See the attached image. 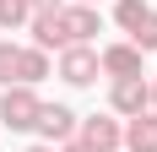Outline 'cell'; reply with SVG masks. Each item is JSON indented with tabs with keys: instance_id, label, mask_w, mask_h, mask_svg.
Masks as SVG:
<instances>
[{
	"instance_id": "1",
	"label": "cell",
	"mask_w": 157,
	"mask_h": 152,
	"mask_svg": "<svg viewBox=\"0 0 157 152\" xmlns=\"http://www.w3.org/2000/svg\"><path fill=\"white\" fill-rule=\"evenodd\" d=\"M38 109H44L38 87H22V82H11V87L0 92V125H6V130H33Z\"/></svg>"
},
{
	"instance_id": "2",
	"label": "cell",
	"mask_w": 157,
	"mask_h": 152,
	"mask_svg": "<svg viewBox=\"0 0 157 152\" xmlns=\"http://www.w3.org/2000/svg\"><path fill=\"white\" fill-rule=\"evenodd\" d=\"M98 76H103V65H98V49H92V44H65V49H60V82L92 87Z\"/></svg>"
},
{
	"instance_id": "3",
	"label": "cell",
	"mask_w": 157,
	"mask_h": 152,
	"mask_svg": "<svg viewBox=\"0 0 157 152\" xmlns=\"http://www.w3.org/2000/svg\"><path fill=\"white\" fill-rule=\"evenodd\" d=\"M109 109L119 114V120L146 114V109H152V82H146V76H125V82H114V87H109Z\"/></svg>"
},
{
	"instance_id": "4",
	"label": "cell",
	"mask_w": 157,
	"mask_h": 152,
	"mask_svg": "<svg viewBox=\"0 0 157 152\" xmlns=\"http://www.w3.org/2000/svg\"><path fill=\"white\" fill-rule=\"evenodd\" d=\"M76 125H81V120H76V109H71V103H44V109H38V120H33V130H38L49 147H60V141L76 136Z\"/></svg>"
},
{
	"instance_id": "5",
	"label": "cell",
	"mask_w": 157,
	"mask_h": 152,
	"mask_svg": "<svg viewBox=\"0 0 157 152\" xmlns=\"http://www.w3.org/2000/svg\"><path fill=\"white\" fill-rule=\"evenodd\" d=\"M76 136L87 141L92 152H119L125 147V125L114 120V114H87V120L76 125Z\"/></svg>"
},
{
	"instance_id": "6",
	"label": "cell",
	"mask_w": 157,
	"mask_h": 152,
	"mask_svg": "<svg viewBox=\"0 0 157 152\" xmlns=\"http://www.w3.org/2000/svg\"><path fill=\"white\" fill-rule=\"evenodd\" d=\"M141 60H146V54L130 44V38H125V44L98 49V65H103V76H109V82H125V76H146V65H141Z\"/></svg>"
},
{
	"instance_id": "7",
	"label": "cell",
	"mask_w": 157,
	"mask_h": 152,
	"mask_svg": "<svg viewBox=\"0 0 157 152\" xmlns=\"http://www.w3.org/2000/svg\"><path fill=\"white\" fill-rule=\"evenodd\" d=\"M60 22H65V38L71 44H92L98 33H103V16H98V6H60Z\"/></svg>"
},
{
	"instance_id": "8",
	"label": "cell",
	"mask_w": 157,
	"mask_h": 152,
	"mask_svg": "<svg viewBox=\"0 0 157 152\" xmlns=\"http://www.w3.org/2000/svg\"><path fill=\"white\" fill-rule=\"evenodd\" d=\"M27 27H33V44L44 49V54H49V49H65V44H71V38H65L60 11H33V22H27Z\"/></svg>"
},
{
	"instance_id": "9",
	"label": "cell",
	"mask_w": 157,
	"mask_h": 152,
	"mask_svg": "<svg viewBox=\"0 0 157 152\" xmlns=\"http://www.w3.org/2000/svg\"><path fill=\"white\" fill-rule=\"evenodd\" d=\"M125 152H157V114H136L125 120Z\"/></svg>"
},
{
	"instance_id": "10",
	"label": "cell",
	"mask_w": 157,
	"mask_h": 152,
	"mask_svg": "<svg viewBox=\"0 0 157 152\" xmlns=\"http://www.w3.org/2000/svg\"><path fill=\"white\" fill-rule=\"evenodd\" d=\"M44 76H49V54L38 44H27V49L16 44V82H22V87H38Z\"/></svg>"
},
{
	"instance_id": "11",
	"label": "cell",
	"mask_w": 157,
	"mask_h": 152,
	"mask_svg": "<svg viewBox=\"0 0 157 152\" xmlns=\"http://www.w3.org/2000/svg\"><path fill=\"white\" fill-rule=\"evenodd\" d=\"M33 22V0H0V27L16 33V27H27Z\"/></svg>"
},
{
	"instance_id": "12",
	"label": "cell",
	"mask_w": 157,
	"mask_h": 152,
	"mask_svg": "<svg viewBox=\"0 0 157 152\" xmlns=\"http://www.w3.org/2000/svg\"><path fill=\"white\" fill-rule=\"evenodd\" d=\"M130 44L141 49V54H152V49H157V11H146L141 22L130 27Z\"/></svg>"
},
{
	"instance_id": "13",
	"label": "cell",
	"mask_w": 157,
	"mask_h": 152,
	"mask_svg": "<svg viewBox=\"0 0 157 152\" xmlns=\"http://www.w3.org/2000/svg\"><path fill=\"white\" fill-rule=\"evenodd\" d=\"M146 11H152L146 0H119V6H114V22H119V33H130V27H136Z\"/></svg>"
},
{
	"instance_id": "14",
	"label": "cell",
	"mask_w": 157,
	"mask_h": 152,
	"mask_svg": "<svg viewBox=\"0 0 157 152\" xmlns=\"http://www.w3.org/2000/svg\"><path fill=\"white\" fill-rule=\"evenodd\" d=\"M16 82V44H0V87Z\"/></svg>"
},
{
	"instance_id": "15",
	"label": "cell",
	"mask_w": 157,
	"mask_h": 152,
	"mask_svg": "<svg viewBox=\"0 0 157 152\" xmlns=\"http://www.w3.org/2000/svg\"><path fill=\"white\" fill-rule=\"evenodd\" d=\"M60 152H92V147H87L81 136H71V141H60Z\"/></svg>"
},
{
	"instance_id": "16",
	"label": "cell",
	"mask_w": 157,
	"mask_h": 152,
	"mask_svg": "<svg viewBox=\"0 0 157 152\" xmlns=\"http://www.w3.org/2000/svg\"><path fill=\"white\" fill-rule=\"evenodd\" d=\"M65 0H33V11H60Z\"/></svg>"
},
{
	"instance_id": "17",
	"label": "cell",
	"mask_w": 157,
	"mask_h": 152,
	"mask_svg": "<svg viewBox=\"0 0 157 152\" xmlns=\"http://www.w3.org/2000/svg\"><path fill=\"white\" fill-rule=\"evenodd\" d=\"M27 152H60V147H49V141H38V147H27Z\"/></svg>"
},
{
	"instance_id": "18",
	"label": "cell",
	"mask_w": 157,
	"mask_h": 152,
	"mask_svg": "<svg viewBox=\"0 0 157 152\" xmlns=\"http://www.w3.org/2000/svg\"><path fill=\"white\" fill-rule=\"evenodd\" d=\"M152 114H157V76H152Z\"/></svg>"
},
{
	"instance_id": "19",
	"label": "cell",
	"mask_w": 157,
	"mask_h": 152,
	"mask_svg": "<svg viewBox=\"0 0 157 152\" xmlns=\"http://www.w3.org/2000/svg\"><path fill=\"white\" fill-rule=\"evenodd\" d=\"M76 6H98V0H76Z\"/></svg>"
},
{
	"instance_id": "20",
	"label": "cell",
	"mask_w": 157,
	"mask_h": 152,
	"mask_svg": "<svg viewBox=\"0 0 157 152\" xmlns=\"http://www.w3.org/2000/svg\"><path fill=\"white\" fill-rule=\"evenodd\" d=\"M119 152H125V147H119Z\"/></svg>"
}]
</instances>
